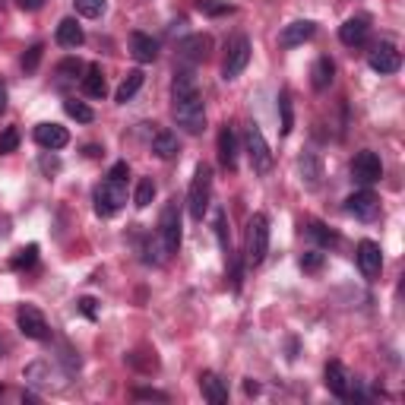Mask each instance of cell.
<instances>
[{
	"label": "cell",
	"mask_w": 405,
	"mask_h": 405,
	"mask_svg": "<svg viewBox=\"0 0 405 405\" xmlns=\"http://www.w3.org/2000/svg\"><path fill=\"white\" fill-rule=\"evenodd\" d=\"M35 260H38V244H29V247H23V251L13 256L10 266H13V269H29Z\"/></svg>",
	"instance_id": "cell-34"
},
{
	"label": "cell",
	"mask_w": 405,
	"mask_h": 405,
	"mask_svg": "<svg viewBox=\"0 0 405 405\" xmlns=\"http://www.w3.org/2000/svg\"><path fill=\"white\" fill-rule=\"evenodd\" d=\"M367 64L374 73H396L402 67V54L396 51L393 45H377V48L370 51Z\"/></svg>",
	"instance_id": "cell-14"
},
{
	"label": "cell",
	"mask_w": 405,
	"mask_h": 405,
	"mask_svg": "<svg viewBox=\"0 0 405 405\" xmlns=\"http://www.w3.org/2000/svg\"><path fill=\"white\" fill-rule=\"evenodd\" d=\"M298 171H301L304 187H307V190H316V187H320V181H323V161H320V155H316L314 149H307L298 159Z\"/></svg>",
	"instance_id": "cell-17"
},
{
	"label": "cell",
	"mask_w": 405,
	"mask_h": 405,
	"mask_svg": "<svg viewBox=\"0 0 405 405\" xmlns=\"http://www.w3.org/2000/svg\"><path fill=\"white\" fill-rule=\"evenodd\" d=\"M96 212L101 219H111V215H118L120 209H124L127 202V184H118V181H105V184L96 187Z\"/></svg>",
	"instance_id": "cell-5"
},
{
	"label": "cell",
	"mask_w": 405,
	"mask_h": 405,
	"mask_svg": "<svg viewBox=\"0 0 405 405\" xmlns=\"http://www.w3.org/2000/svg\"><path fill=\"white\" fill-rule=\"evenodd\" d=\"M314 32H316V25L310 23V19H295V23H288L285 29L279 32V45L282 48H298L307 38H314Z\"/></svg>",
	"instance_id": "cell-15"
},
{
	"label": "cell",
	"mask_w": 405,
	"mask_h": 405,
	"mask_svg": "<svg viewBox=\"0 0 405 405\" xmlns=\"http://www.w3.org/2000/svg\"><path fill=\"white\" fill-rule=\"evenodd\" d=\"M79 310H83L89 320H96V298H83L79 301Z\"/></svg>",
	"instance_id": "cell-41"
},
{
	"label": "cell",
	"mask_w": 405,
	"mask_h": 405,
	"mask_svg": "<svg viewBox=\"0 0 405 405\" xmlns=\"http://www.w3.org/2000/svg\"><path fill=\"white\" fill-rule=\"evenodd\" d=\"M133 399H146V402H168V393H159V389H133Z\"/></svg>",
	"instance_id": "cell-39"
},
{
	"label": "cell",
	"mask_w": 405,
	"mask_h": 405,
	"mask_svg": "<svg viewBox=\"0 0 405 405\" xmlns=\"http://www.w3.org/2000/svg\"><path fill=\"white\" fill-rule=\"evenodd\" d=\"M64 111L70 114L73 120H79V124H92V120H96V114H92V108L86 105V101H76V98L64 101Z\"/></svg>",
	"instance_id": "cell-28"
},
{
	"label": "cell",
	"mask_w": 405,
	"mask_h": 405,
	"mask_svg": "<svg viewBox=\"0 0 405 405\" xmlns=\"http://www.w3.org/2000/svg\"><path fill=\"white\" fill-rule=\"evenodd\" d=\"M0 393H4V387H0Z\"/></svg>",
	"instance_id": "cell-46"
},
{
	"label": "cell",
	"mask_w": 405,
	"mask_h": 405,
	"mask_svg": "<svg viewBox=\"0 0 405 405\" xmlns=\"http://www.w3.org/2000/svg\"><path fill=\"white\" fill-rule=\"evenodd\" d=\"M42 54H45L42 45H32V48L25 51V57H23V70H25V73H35L38 64H42Z\"/></svg>",
	"instance_id": "cell-36"
},
{
	"label": "cell",
	"mask_w": 405,
	"mask_h": 405,
	"mask_svg": "<svg viewBox=\"0 0 405 405\" xmlns=\"http://www.w3.org/2000/svg\"><path fill=\"white\" fill-rule=\"evenodd\" d=\"M152 197H155V184H152V178H143L137 184V193H133V206L137 209H146L152 202Z\"/></svg>",
	"instance_id": "cell-29"
},
{
	"label": "cell",
	"mask_w": 405,
	"mask_h": 405,
	"mask_svg": "<svg viewBox=\"0 0 405 405\" xmlns=\"http://www.w3.org/2000/svg\"><path fill=\"white\" fill-rule=\"evenodd\" d=\"M352 178L358 181V184H377V181L383 178V161H380V155L377 152H370V149H361L352 159Z\"/></svg>",
	"instance_id": "cell-10"
},
{
	"label": "cell",
	"mask_w": 405,
	"mask_h": 405,
	"mask_svg": "<svg viewBox=\"0 0 405 405\" xmlns=\"http://www.w3.org/2000/svg\"><path fill=\"white\" fill-rule=\"evenodd\" d=\"M209 200H212V168L200 161L197 171H193L190 190H187V209L197 222H202V215L209 212Z\"/></svg>",
	"instance_id": "cell-2"
},
{
	"label": "cell",
	"mask_w": 405,
	"mask_h": 405,
	"mask_svg": "<svg viewBox=\"0 0 405 405\" xmlns=\"http://www.w3.org/2000/svg\"><path fill=\"white\" fill-rule=\"evenodd\" d=\"M209 35H187L184 42L178 45V54L187 60V64H200V60H206L209 54Z\"/></svg>",
	"instance_id": "cell-21"
},
{
	"label": "cell",
	"mask_w": 405,
	"mask_h": 405,
	"mask_svg": "<svg viewBox=\"0 0 405 405\" xmlns=\"http://www.w3.org/2000/svg\"><path fill=\"white\" fill-rule=\"evenodd\" d=\"M307 232H310V238L320 241L323 247H336V244H339V234L329 232V228H326V225H320V222H314V225H310Z\"/></svg>",
	"instance_id": "cell-32"
},
{
	"label": "cell",
	"mask_w": 405,
	"mask_h": 405,
	"mask_svg": "<svg viewBox=\"0 0 405 405\" xmlns=\"http://www.w3.org/2000/svg\"><path fill=\"white\" fill-rule=\"evenodd\" d=\"M130 54L139 60V64H152V60L159 57V42H155L152 35H146V32H133L130 35Z\"/></svg>",
	"instance_id": "cell-22"
},
{
	"label": "cell",
	"mask_w": 405,
	"mask_h": 405,
	"mask_svg": "<svg viewBox=\"0 0 405 405\" xmlns=\"http://www.w3.org/2000/svg\"><path fill=\"white\" fill-rule=\"evenodd\" d=\"M16 326H19V333H23L25 339H35V342H45L51 336L45 314L38 307H32V304H23V307L16 310Z\"/></svg>",
	"instance_id": "cell-9"
},
{
	"label": "cell",
	"mask_w": 405,
	"mask_h": 405,
	"mask_svg": "<svg viewBox=\"0 0 405 405\" xmlns=\"http://www.w3.org/2000/svg\"><path fill=\"white\" fill-rule=\"evenodd\" d=\"M333 76H336V64H333V60H329V57H316L314 70H310V86H314L316 92H326L329 83H333Z\"/></svg>",
	"instance_id": "cell-24"
},
{
	"label": "cell",
	"mask_w": 405,
	"mask_h": 405,
	"mask_svg": "<svg viewBox=\"0 0 405 405\" xmlns=\"http://www.w3.org/2000/svg\"><path fill=\"white\" fill-rule=\"evenodd\" d=\"M35 143L48 152H57L70 143V133H67L60 124H38L35 127Z\"/></svg>",
	"instance_id": "cell-16"
},
{
	"label": "cell",
	"mask_w": 405,
	"mask_h": 405,
	"mask_svg": "<svg viewBox=\"0 0 405 405\" xmlns=\"http://www.w3.org/2000/svg\"><path fill=\"white\" fill-rule=\"evenodd\" d=\"M76 4V13L79 16H86V19H98L101 13H105V0H73Z\"/></svg>",
	"instance_id": "cell-33"
},
{
	"label": "cell",
	"mask_w": 405,
	"mask_h": 405,
	"mask_svg": "<svg viewBox=\"0 0 405 405\" xmlns=\"http://www.w3.org/2000/svg\"><path fill=\"white\" fill-rule=\"evenodd\" d=\"M143 83H146V76H143V70H130L124 76V83L118 86V92H114V98L120 101V105H127L133 96H137L139 89H143Z\"/></svg>",
	"instance_id": "cell-25"
},
{
	"label": "cell",
	"mask_w": 405,
	"mask_h": 405,
	"mask_svg": "<svg viewBox=\"0 0 405 405\" xmlns=\"http://www.w3.org/2000/svg\"><path fill=\"white\" fill-rule=\"evenodd\" d=\"M323 260H326V256H323L320 251H307L301 256V269H304V273H316V269L323 266Z\"/></svg>",
	"instance_id": "cell-38"
},
{
	"label": "cell",
	"mask_w": 405,
	"mask_h": 405,
	"mask_svg": "<svg viewBox=\"0 0 405 405\" xmlns=\"http://www.w3.org/2000/svg\"><path fill=\"white\" fill-rule=\"evenodd\" d=\"M54 38H57V45H60V48H79V45L86 42V35H83V25H79L73 16L60 19V23H57V32H54Z\"/></svg>",
	"instance_id": "cell-20"
},
{
	"label": "cell",
	"mask_w": 405,
	"mask_h": 405,
	"mask_svg": "<svg viewBox=\"0 0 405 405\" xmlns=\"http://www.w3.org/2000/svg\"><path fill=\"white\" fill-rule=\"evenodd\" d=\"M127 174H130L127 161H118V165L111 168V174H108V181H118V184H127Z\"/></svg>",
	"instance_id": "cell-40"
},
{
	"label": "cell",
	"mask_w": 405,
	"mask_h": 405,
	"mask_svg": "<svg viewBox=\"0 0 405 405\" xmlns=\"http://www.w3.org/2000/svg\"><path fill=\"white\" fill-rule=\"evenodd\" d=\"M370 35V19L367 16H352L346 19V23L339 25V42L346 45V48H358V45H364Z\"/></svg>",
	"instance_id": "cell-13"
},
{
	"label": "cell",
	"mask_w": 405,
	"mask_h": 405,
	"mask_svg": "<svg viewBox=\"0 0 405 405\" xmlns=\"http://www.w3.org/2000/svg\"><path fill=\"white\" fill-rule=\"evenodd\" d=\"M42 168H45V171H57L60 161L57 159H42Z\"/></svg>",
	"instance_id": "cell-44"
},
{
	"label": "cell",
	"mask_w": 405,
	"mask_h": 405,
	"mask_svg": "<svg viewBox=\"0 0 405 405\" xmlns=\"http://www.w3.org/2000/svg\"><path fill=\"white\" fill-rule=\"evenodd\" d=\"M19 6H23V10H29V13H35V10H42L45 6V0H16Z\"/></svg>",
	"instance_id": "cell-42"
},
{
	"label": "cell",
	"mask_w": 405,
	"mask_h": 405,
	"mask_svg": "<svg viewBox=\"0 0 405 405\" xmlns=\"http://www.w3.org/2000/svg\"><path fill=\"white\" fill-rule=\"evenodd\" d=\"M219 161L225 171L238 168V137H234L232 127H222L219 130Z\"/></svg>",
	"instance_id": "cell-19"
},
{
	"label": "cell",
	"mask_w": 405,
	"mask_h": 405,
	"mask_svg": "<svg viewBox=\"0 0 405 405\" xmlns=\"http://www.w3.org/2000/svg\"><path fill=\"white\" fill-rule=\"evenodd\" d=\"M159 241L165 247V253H178L181 251V206L178 200H168L165 209L159 215Z\"/></svg>",
	"instance_id": "cell-3"
},
{
	"label": "cell",
	"mask_w": 405,
	"mask_h": 405,
	"mask_svg": "<svg viewBox=\"0 0 405 405\" xmlns=\"http://www.w3.org/2000/svg\"><path fill=\"white\" fill-rule=\"evenodd\" d=\"M326 389L336 396V399H361V393H358V383L352 380V374L346 370V364L342 361H329L326 364Z\"/></svg>",
	"instance_id": "cell-8"
},
{
	"label": "cell",
	"mask_w": 405,
	"mask_h": 405,
	"mask_svg": "<svg viewBox=\"0 0 405 405\" xmlns=\"http://www.w3.org/2000/svg\"><path fill=\"white\" fill-rule=\"evenodd\" d=\"M83 92H86L89 98H105V96H108L105 73H101V67H98V64L86 67V73H83Z\"/></svg>",
	"instance_id": "cell-23"
},
{
	"label": "cell",
	"mask_w": 405,
	"mask_h": 405,
	"mask_svg": "<svg viewBox=\"0 0 405 405\" xmlns=\"http://www.w3.org/2000/svg\"><path fill=\"white\" fill-rule=\"evenodd\" d=\"M16 146H19V130L16 127H6V130L0 133V155L16 152Z\"/></svg>",
	"instance_id": "cell-35"
},
{
	"label": "cell",
	"mask_w": 405,
	"mask_h": 405,
	"mask_svg": "<svg viewBox=\"0 0 405 405\" xmlns=\"http://www.w3.org/2000/svg\"><path fill=\"white\" fill-rule=\"evenodd\" d=\"M6 101H10V92H6V83L0 79V114L6 111Z\"/></svg>",
	"instance_id": "cell-43"
},
{
	"label": "cell",
	"mask_w": 405,
	"mask_h": 405,
	"mask_svg": "<svg viewBox=\"0 0 405 405\" xmlns=\"http://www.w3.org/2000/svg\"><path fill=\"white\" fill-rule=\"evenodd\" d=\"M197 10L206 16H228V13H234V6L225 0H197Z\"/></svg>",
	"instance_id": "cell-30"
},
{
	"label": "cell",
	"mask_w": 405,
	"mask_h": 405,
	"mask_svg": "<svg viewBox=\"0 0 405 405\" xmlns=\"http://www.w3.org/2000/svg\"><path fill=\"white\" fill-rule=\"evenodd\" d=\"M269 253V219L263 212H253L251 232H247V263L260 266Z\"/></svg>",
	"instance_id": "cell-4"
},
{
	"label": "cell",
	"mask_w": 405,
	"mask_h": 405,
	"mask_svg": "<svg viewBox=\"0 0 405 405\" xmlns=\"http://www.w3.org/2000/svg\"><path fill=\"white\" fill-rule=\"evenodd\" d=\"M244 389H247V393H251V396L260 393V387H256V383H244Z\"/></svg>",
	"instance_id": "cell-45"
},
{
	"label": "cell",
	"mask_w": 405,
	"mask_h": 405,
	"mask_svg": "<svg viewBox=\"0 0 405 405\" xmlns=\"http://www.w3.org/2000/svg\"><path fill=\"white\" fill-rule=\"evenodd\" d=\"M174 120L184 127L187 133H202L206 130V108H202V96L197 89V76L193 70H178L174 73Z\"/></svg>",
	"instance_id": "cell-1"
},
{
	"label": "cell",
	"mask_w": 405,
	"mask_h": 405,
	"mask_svg": "<svg viewBox=\"0 0 405 405\" xmlns=\"http://www.w3.org/2000/svg\"><path fill=\"white\" fill-rule=\"evenodd\" d=\"M358 266H361L364 279H377L383 269V251L377 241H361L358 244Z\"/></svg>",
	"instance_id": "cell-12"
},
{
	"label": "cell",
	"mask_w": 405,
	"mask_h": 405,
	"mask_svg": "<svg viewBox=\"0 0 405 405\" xmlns=\"http://www.w3.org/2000/svg\"><path fill=\"white\" fill-rule=\"evenodd\" d=\"M346 209L355 215V219L370 222V219L380 215V200H377V193H370V190H358L346 200Z\"/></svg>",
	"instance_id": "cell-11"
},
{
	"label": "cell",
	"mask_w": 405,
	"mask_h": 405,
	"mask_svg": "<svg viewBox=\"0 0 405 405\" xmlns=\"http://www.w3.org/2000/svg\"><path fill=\"white\" fill-rule=\"evenodd\" d=\"M79 73H86V67L79 64L76 57H67L64 64L57 67V76H60V83H73V79H76ZM79 79H83V76H79Z\"/></svg>",
	"instance_id": "cell-31"
},
{
	"label": "cell",
	"mask_w": 405,
	"mask_h": 405,
	"mask_svg": "<svg viewBox=\"0 0 405 405\" xmlns=\"http://www.w3.org/2000/svg\"><path fill=\"white\" fill-rule=\"evenodd\" d=\"M251 64V42L247 35H234L228 42V51H225V64H222V79H238L244 73V67Z\"/></svg>",
	"instance_id": "cell-7"
},
{
	"label": "cell",
	"mask_w": 405,
	"mask_h": 405,
	"mask_svg": "<svg viewBox=\"0 0 405 405\" xmlns=\"http://www.w3.org/2000/svg\"><path fill=\"white\" fill-rule=\"evenodd\" d=\"M244 146H247V155H251V165H253L256 174H269V171H273V152H269L266 137H263V130L256 124L247 127Z\"/></svg>",
	"instance_id": "cell-6"
},
{
	"label": "cell",
	"mask_w": 405,
	"mask_h": 405,
	"mask_svg": "<svg viewBox=\"0 0 405 405\" xmlns=\"http://www.w3.org/2000/svg\"><path fill=\"white\" fill-rule=\"evenodd\" d=\"M279 111H282V137H288V133L295 130V111H292V96H288V89L279 92Z\"/></svg>",
	"instance_id": "cell-27"
},
{
	"label": "cell",
	"mask_w": 405,
	"mask_h": 405,
	"mask_svg": "<svg viewBox=\"0 0 405 405\" xmlns=\"http://www.w3.org/2000/svg\"><path fill=\"white\" fill-rule=\"evenodd\" d=\"M215 234H219V244L225 253H232V241H228V232H225V212H215Z\"/></svg>",
	"instance_id": "cell-37"
},
{
	"label": "cell",
	"mask_w": 405,
	"mask_h": 405,
	"mask_svg": "<svg viewBox=\"0 0 405 405\" xmlns=\"http://www.w3.org/2000/svg\"><path fill=\"white\" fill-rule=\"evenodd\" d=\"M200 389H202V399H206V402H212V405H225L228 402L225 380H222L219 374H212V370L200 374Z\"/></svg>",
	"instance_id": "cell-18"
},
{
	"label": "cell",
	"mask_w": 405,
	"mask_h": 405,
	"mask_svg": "<svg viewBox=\"0 0 405 405\" xmlns=\"http://www.w3.org/2000/svg\"><path fill=\"white\" fill-rule=\"evenodd\" d=\"M152 152L159 155V159H174V155H181V143H178V137H174L171 130L155 133V139H152Z\"/></svg>",
	"instance_id": "cell-26"
}]
</instances>
